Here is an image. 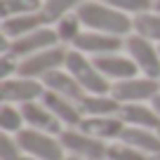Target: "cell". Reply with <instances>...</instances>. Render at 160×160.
Returning a JSON list of instances; mask_svg holds the SVG:
<instances>
[{
    "label": "cell",
    "mask_w": 160,
    "mask_h": 160,
    "mask_svg": "<svg viewBox=\"0 0 160 160\" xmlns=\"http://www.w3.org/2000/svg\"><path fill=\"white\" fill-rule=\"evenodd\" d=\"M57 42H59V35H57L54 28H50V26H45V28H38L33 31V33L28 35H21V38L12 40V47L10 52L19 59V57H31V54H38V52L42 50H50V47H57Z\"/></svg>",
    "instance_id": "cell-9"
},
{
    "label": "cell",
    "mask_w": 160,
    "mask_h": 160,
    "mask_svg": "<svg viewBox=\"0 0 160 160\" xmlns=\"http://www.w3.org/2000/svg\"><path fill=\"white\" fill-rule=\"evenodd\" d=\"M45 85L42 80H33V78H10V80H0V97L2 104H33V101H42L45 94Z\"/></svg>",
    "instance_id": "cell-7"
},
{
    "label": "cell",
    "mask_w": 160,
    "mask_h": 160,
    "mask_svg": "<svg viewBox=\"0 0 160 160\" xmlns=\"http://www.w3.org/2000/svg\"><path fill=\"white\" fill-rule=\"evenodd\" d=\"M160 94V82L153 78H127L113 82V97L118 104H144V101H153Z\"/></svg>",
    "instance_id": "cell-5"
},
{
    "label": "cell",
    "mask_w": 160,
    "mask_h": 160,
    "mask_svg": "<svg viewBox=\"0 0 160 160\" xmlns=\"http://www.w3.org/2000/svg\"><path fill=\"white\" fill-rule=\"evenodd\" d=\"M120 120L125 125L132 127H146V130H160V115L155 113L153 106H144V104H122L120 106Z\"/></svg>",
    "instance_id": "cell-17"
},
{
    "label": "cell",
    "mask_w": 160,
    "mask_h": 160,
    "mask_svg": "<svg viewBox=\"0 0 160 160\" xmlns=\"http://www.w3.org/2000/svg\"><path fill=\"white\" fill-rule=\"evenodd\" d=\"M19 64H21V61L17 59L12 52H5V54H0V80L17 78V75H19Z\"/></svg>",
    "instance_id": "cell-28"
},
{
    "label": "cell",
    "mask_w": 160,
    "mask_h": 160,
    "mask_svg": "<svg viewBox=\"0 0 160 160\" xmlns=\"http://www.w3.org/2000/svg\"><path fill=\"white\" fill-rule=\"evenodd\" d=\"M24 155H33L38 160H66L64 158V146L57 139L54 134H47V132L33 130V127H24V130L17 134Z\"/></svg>",
    "instance_id": "cell-3"
},
{
    "label": "cell",
    "mask_w": 160,
    "mask_h": 160,
    "mask_svg": "<svg viewBox=\"0 0 160 160\" xmlns=\"http://www.w3.org/2000/svg\"><path fill=\"white\" fill-rule=\"evenodd\" d=\"M47 24H50V19L45 17V12H33V14H21V17L2 19L0 31L10 40H17V38L28 35V33H33V31H38V28H45Z\"/></svg>",
    "instance_id": "cell-16"
},
{
    "label": "cell",
    "mask_w": 160,
    "mask_h": 160,
    "mask_svg": "<svg viewBox=\"0 0 160 160\" xmlns=\"http://www.w3.org/2000/svg\"><path fill=\"white\" fill-rule=\"evenodd\" d=\"M21 113H24V120H26V125L33 127V130H40V132H47V134H61V120L57 118L54 113H52L50 108H47L42 101H33V104H24L19 106Z\"/></svg>",
    "instance_id": "cell-11"
},
{
    "label": "cell",
    "mask_w": 160,
    "mask_h": 160,
    "mask_svg": "<svg viewBox=\"0 0 160 160\" xmlns=\"http://www.w3.org/2000/svg\"><path fill=\"white\" fill-rule=\"evenodd\" d=\"M158 137H160V130H158Z\"/></svg>",
    "instance_id": "cell-34"
},
{
    "label": "cell",
    "mask_w": 160,
    "mask_h": 160,
    "mask_svg": "<svg viewBox=\"0 0 160 160\" xmlns=\"http://www.w3.org/2000/svg\"><path fill=\"white\" fill-rule=\"evenodd\" d=\"M26 120L21 108H14V104H2L0 108V130L7 132V134H19L24 130Z\"/></svg>",
    "instance_id": "cell-22"
},
{
    "label": "cell",
    "mask_w": 160,
    "mask_h": 160,
    "mask_svg": "<svg viewBox=\"0 0 160 160\" xmlns=\"http://www.w3.org/2000/svg\"><path fill=\"white\" fill-rule=\"evenodd\" d=\"M59 141L71 155H75L80 160H106L108 158V144L80 132L78 127L75 130H64L59 134Z\"/></svg>",
    "instance_id": "cell-4"
},
{
    "label": "cell",
    "mask_w": 160,
    "mask_h": 160,
    "mask_svg": "<svg viewBox=\"0 0 160 160\" xmlns=\"http://www.w3.org/2000/svg\"><path fill=\"white\" fill-rule=\"evenodd\" d=\"M120 141L127 144V146H132V148H137V151H141V153H146V155L160 153V137H158V132L146 130V127L127 125L125 132H122V137H120Z\"/></svg>",
    "instance_id": "cell-18"
},
{
    "label": "cell",
    "mask_w": 160,
    "mask_h": 160,
    "mask_svg": "<svg viewBox=\"0 0 160 160\" xmlns=\"http://www.w3.org/2000/svg\"><path fill=\"white\" fill-rule=\"evenodd\" d=\"M42 104H45L47 108L61 120V125H71L73 130H75V127H80V122H82V118H85L82 111H80V106L75 104V101L66 99V97L57 94V92L47 90L45 94H42Z\"/></svg>",
    "instance_id": "cell-15"
},
{
    "label": "cell",
    "mask_w": 160,
    "mask_h": 160,
    "mask_svg": "<svg viewBox=\"0 0 160 160\" xmlns=\"http://www.w3.org/2000/svg\"><path fill=\"white\" fill-rule=\"evenodd\" d=\"M21 160H38V158H33V155H21Z\"/></svg>",
    "instance_id": "cell-30"
},
{
    "label": "cell",
    "mask_w": 160,
    "mask_h": 160,
    "mask_svg": "<svg viewBox=\"0 0 160 160\" xmlns=\"http://www.w3.org/2000/svg\"><path fill=\"white\" fill-rule=\"evenodd\" d=\"M125 127L127 125L120 120V115H104V118H82L78 130L99 141H111V139H120Z\"/></svg>",
    "instance_id": "cell-12"
},
{
    "label": "cell",
    "mask_w": 160,
    "mask_h": 160,
    "mask_svg": "<svg viewBox=\"0 0 160 160\" xmlns=\"http://www.w3.org/2000/svg\"><path fill=\"white\" fill-rule=\"evenodd\" d=\"M66 57L68 52L64 47H50V50H42L38 54H31L26 59H21L19 64V75L21 78H33V80H42L47 73L66 66Z\"/></svg>",
    "instance_id": "cell-6"
},
{
    "label": "cell",
    "mask_w": 160,
    "mask_h": 160,
    "mask_svg": "<svg viewBox=\"0 0 160 160\" xmlns=\"http://www.w3.org/2000/svg\"><path fill=\"white\" fill-rule=\"evenodd\" d=\"M104 5L113 7V10H120V12H132V14H144V12H151V7H155L153 0H99Z\"/></svg>",
    "instance_id": "cell-25"
},
{
    "label": "cell",
    "mask_w": 160,
    "mask_h": 160,
    "mask_svg": "<svg viewBox=\"0 0 160 160\" xmlns=\"http://www.w3.org/2000/svg\"><path fill=\"white\" fill-rule=\"evenodd\" d=\"M80 5H82V0H45L42 12L50 19V24H54V21L64 19L66 14H71L73 7H80Z\"/></svg>",
    "instance_id": "cell-23"
},
{
    "label": "cell",
    "mask_w": 160,
    "mask_h": 160,
    "mask_svg": "<svg viewBox=\"0 0 160 160\" xmlns=\"http://www.w3.org/2000/svg\"><path fill=\"white\" fill-rule=\"evenodd\" d=\"M158 52H160V47H158Z\"/></svg>",
    "instance_id": "cell-35"
},
{
    "label": "cell",
    "mask_w": 160,
    "mask_h": 160,
    "mask_svg": "<svg viewBox=\"0 0 160 160\" xmlns=\"http://www.w3.org/2000/svg\"><path fill=\"white\" fill-rule=\"evenodd\" d=\"M66 160H80V158H75V155H71V158H66Z\"/></svg>",
    "instance_id": "cell-33"
},
{
    "label": "cell",
    "mask_w": 160,
    "mask_h": 160,
    "mask_svg": "<svg viewBox=\"0 0 160 160\" xmlns=\"http://www.w3.org/2000/svg\"><path fill=\"white\" fill-rule=\"evenodd\" d=\"M94 66L104 78L108 80H127V78H137V64L130 59V57H120V54H101V57H94Z\"/></svg>",
    "instance_id": "cell-13"
},
{
    "label": "cell",
    "mask_w": 160,
    "mask_h": 160,
    "mask_svg": "<svg viewBox=\"0 0 160 160\" xmlns=\"http://www.w3.org/2000/svg\"><path fill=\"white\" fill-rule=\"evenodd\" d=\"M151 160H160V153H155V155H151Z\"/></svg>",
    "instance_id": "cell-32"
},
{
    "label": "cell",
    "mask_w": 160,
    "mask_h": 160,
    "mask_svg": "<svg viewBox=\"0 0 160 160\" xmlns=\"http://www.w3.org/2000/svg\"><path fill=\"white\" fill-rule=\"evenodd\" d=\"M24 151H21L19 141L12 139L7 132H0V160H21Z\"/></svg>",
    "instance_id": "cell-27"
},
{
    "label": "cell",
    "mask_w": 160,
    "mask_h": 160,
    "mask_svg": "<svg viewBox=\"0 0 160 160\" xmlns=\"http://www.w3.org/2000/svg\"><path fill=\"white\" fill-rule=\"evenodd\" d=\"M75 14L80 17V21L87 31H99V33H108V35H127L134 28V19H130L125 12L113 10L99 0L82 2Z\"/></svg>",
    "instance_id": "cell-1"
},
{
    "label": "cell",
    "mask_w": 160,
    "mask_h": 160,
    "mask_svg": "<svg viewBox=\"0 0 160 160\" xmlns=\"http://www.w3.org/2000/svg\"><path fill=\"white\" fill-rule=\"evenodd\" d=\"M106 160H151V155H146V153H141V151H137V148L120 141V144L108 146V158Z\"/></svg>",
    "instance_id": "cell-26"
},
{
    "label": "cell",
    "mask_w": 160,
    "mask_h": 160,
    "mask_svg": "<svg viewBox=\"0 0 160 160\" xmlns=\"http://www.w3.org/2000/svg\"><path fill=\"white\" fill-rule=\"evenodd\" d=\"M155 12H160V0H155Z\"/></svg>",
    "instance_id": "cell-31"
},
{
    "label": "cell",
    "mask_w": 160,
    "mask_h": 160,
    "mask_svg": "<svg viewBox=\"0 0 160 160\" xmlns=\"http://www.w3.org/2000/svg\"><path fill=\"white\" fill-rule=\"evenodd\" d=\"M125 47L130 52V59L144 73V78L160 80V52H158V47H153L151 40H146V38L134 33L125 40Z\"/></svg>",
    "instance_id": "cell-8"
},
{
    "label": "cell",
    "mask_w": 160,
    "mask_h": 160,
    "mask_svg": "<svg viewBox=\"0 0 160 160\" xmlns=\"http://www.w3.org/2000/svg\"><path fill=\"white\" fill-rule=\"evenodd\" d=\"M42 85H45V90L50 92H57V94L66 97V99L75 101V104H80V101L87 97V92L80 87V82L73 78V75L68 73V71H52V73H47L45 78H42Z\"/></svg>",
    "instance_id": "cell-14"
},
{
    "label": "cell",
    "mask_w": 160,
    "mask_h": 160,
    "mask_svg": "<svg viewBox=\"0 0 160 160\" xmlns=\"http://www.w3.org/2000/svg\"><path fill=\"white\" fill-rule=\"evenodd\" d=\"M78 106L85 118H104V115H118L122 104H118L111 94H87Z\"/></svg>",
    "instance_id": "cell-19"
},
{
    "label": "cell",
    "mask_w": 160,
    "mask_h": 160,
    "mask_svg": "<svg viewBox=\"0 0 160 160\" xmlns=\"http://www.w3.org/2000/svg\"><path fill=\"white\" fill-rule=\"evenodd\" d=\"M66 71L78 80L80 87L87 94H111V90H113V82L97 71L94 61L87 59V54H82L78 50L68 52V57H66Z\"/></svg>",
    "instance_id": "cell-2"
},
{
    "label": "cell",
    "mask_w": 160,
    "mask_h": 160,
    "mask_svg": "<svg viewBox=\"0 0 160 160\" xmlns=\"http://www.w3.org/2000/svg\"><path fill=\"white\" fill-rule=\"evenodd\" d=\"M80 26H82V21H80L78 14H66L64 19L57 21V35H59L61 42H75V38H78L82 31H80Z\"/></svg>",
    "instance_id": "cell-24"
},
{
    "label": "cell",
    "mask_w": 160,
    "mask_h": 160,
    "mask_svg": "<svg viewBox=\"0 0 160 160\" xmlns=\"http://www.w3.org/2000/svg\"><path fill=\"white\" fill-rule=\"evenodd\" d=\"M151 106H153V108H155V113H158V115H160V94H158V97H155V99H153V101H151Z\"/></svg>",
    "instance_id": "cell-29"
},
{
    "label": "cell",
    "mask_w": 160,
    "mask_h": 160,
    "mask_svg": "<svg viewBox=\"0 0 160 160\" xmlns=\"http://www.w3.org/2000/svg\"><path fill=\"white\" fill-rule=\"evenodd\" d=\"M42 5H45L42 0H2L0 2V14H2V19L33 14V12H42Z\"/></svg>",
    "instance_id": "cell-21"
},
{
    "label": "cell",
    "mask_w": 160,
    "mask_h": 160,
    "mask_svg": "<svg viewBox=\"0 0 160 160\" xmlns=\"http://www.w3.org/2000/svg\"><path fill=\"white\" fill-rule=\"evenodd\" d=\"M134 31L137 35L146 40H158L160 42V12H144L134 17Z\"/></svg>",
    "instance_id": "cell-20"
},
{
    "label": "cell",
    "mask_w": 160,
    "mask_h": 160,
    "mask_svg": "<svg viewBox=\"0 0 160 160\" xmlns=\"http://www.w3.org/2000/svg\"><path fill=\"white\" fill-rule=\"evenodd\" d=\"M120 47H122L120 35H108V33H99V31H82L73 42V50L82 52V54H94V57L115 54Z\"/></svg>",
    "instance_id": "cell-10"
}]
</instances>
